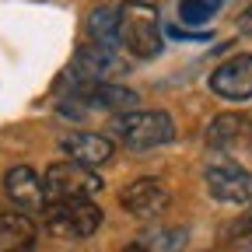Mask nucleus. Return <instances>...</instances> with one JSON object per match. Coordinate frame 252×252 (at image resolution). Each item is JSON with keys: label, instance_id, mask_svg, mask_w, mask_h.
I'll return each mask as SVG.
<instances>
[{"label": "nucleus", "instance_id": "f3484780", "mask_svg": "<svg viewBox=\"0 0 252 252\" xmlns=\"http://www.w3.org/2000/svg\"><path fill=\"white\" fill-rule=\"evenodd\" d=\"M238 32H242V35H252V4H249L245 14L238 18Z\"/></svg>", "mask_w": 252, "mask_h": 252}, {"label": "nucleus", "instance_id": "6ab92c4d", "mask_svg": "<svg viewBox=\"0 0 252 252\" xmlns=\"http://www.w3.org/2000/svg\"><path fill=\"white\" fill-rule=\"evenodd\" d=\"M123 4H140V0H123Z\"/></svg>", "mask_w": 252, "mask_h": 252}, {"label": "nucleus", "instance_id": "6e6552de", "mask_svg": "<svg viewBox=\"0 0 252 252\" xmlns=\"http://www.w3.org/2000/svg\"><path fill=\"white\" fill-rule=\"evenodd\" d=\"M119 207L130 217H137V220H154V217H161L172 207V189L161 179H154V175L130 179L119 189Z\"/></svg>", "mask_w": 252, "mask_h": 252}, {"label": "nucleus", "instance_id": "dca6fc26", "mask_svg": "<svg viewBox=\"0 0 252 252\" xmlns=\"http://www.w3.org/2000/svg\"><path fill=\"white\" fill-rule=\"evenodd\" d=\"M140 242L147 245V252H175V249H182L186 231H182V228H172V231H154V235H144Z\"/></svg>", "mask_w": 252, "mask_h": 252}, {"label": "nucleus", "instance_id": "a211bd4d", "mask_svg": "<svg viewBox=\"0 0 252 252\" xmlns=\"http://www.w3.org/2000/svg\"><path fill=\"white\" fill-rule=\"evenodd\" d=\"M119 252H147V245L144 242H130V245H123Z\"/></svg>", "mask_w": 252, "mask_h": 252}, {"label": "nucleus", "instance_id": "f257e3e1", "mask_svg": "<svg viewBox=\"0 0 252 252\" xmlns=\"http://www.w3.org/2000/svg\"><path fill=\"white\" fill-rule=\"evenodd\" d=\"M112 140L133 154H147L175 140V119L165 109H133L112 119Z\"/></svg>", "mask_w": 252, "mask_h": 252}, {"label": "nucleus", "instance_id": "ddd939ff", "mask_svg": "<svg viewBox=\"0 0 252 252\" xmlns=\"http://www.w3.org/2000/svg\"><path fill=\"white\" fill-rule=\"evenodd\" d=\"M35 220L21 210H0V252H32L35 249Z\"/></svg>", "mask_w": 252, "mask_h": 252}, {"label": "nucleus", "instance_id": "f03ea898", "mask_svg": "<svg viewBox=\"0 0 252 252\" xmlns=\"http://www.w3.org/2000/svg\"><path fill=\"white\" fill-rule=\"evenodd\" d=\"M140 102V94L123 88L116 81H88V84H67L60 98V112L63 116H88V112H133Z\"/></svg>", "mask_w": 252, "mask_h": 252}, {"label": "nucleus", "instance_id": "423d86ee", "mask_svg": "<svg viewBox=\"0 0 252 252\" xmlns=\"http://www.w3.org/2000/svg\"><path fill=\"white\" fill-rule=\"evenodd\" d=\"M46 182V200H91L94 193L102 189V175L81 165V161H70V158H63V161H53L42 175Z\"/></svg>", "mask_w": 252, "mask_h": 252}, {"label": "nucleus", "instance_id": "20e7f679", "mask_svg": "<svg viewBox=\"0 0 252 252\" xmlns=\"http://www.w3.org/2000/svg\"><path fill=\"white\" fill-rule=\"evenodd\" d=\"M119 46L133 60H154L165 49V32L158 21V11L147 4H126L119 25Z\"/></svg>", "mask_w": 252, "mask_h": 252}, {"label": "nucleus", "instance_id": "7ed1b4c3", "mask_svg": "<svg viewBox=\"0 0 252 252\" xmlns=\"http://www.w3.org/2000/svg\"><path fill=\"white\" fill-rule=\"evenodd\" d=\"M203 182L217 203H235V207L252 203V172L238 165L231 154L210 151V158L203 161Z\"/></svg>", "mask_w": 252, "mask_h": 252}, {"label": "nucleus", "instance_id": "9b49d317", "mask_svg": "<svg viewBox=\"0 0 252 252\" xmlns=\"http://www.w3.org/2000/svg\"><path fill=\"white\" fill-rule=\"evenodd\" d=\"M4 193H7V200L14 203V210H21V214H46V207H49V200H46V182H42V175L32 168V165H14V168H7L4 172Z\"/></svg>", "mask_w": 252, "mask_h": 252}, {"label": "nucleus", "instance_id": "1a4fd4ad", "mask_svg": "<svg viewBox=\"0 0 252 252\" xmlns=\"http://www.w3.org/2000/svg\"><path fill=\"white\" fill-rule=\"evenodd\" d=\"M203 140L217 154H252V119L242 112H220L207 123Z\"/></svg>", "mask_w": 252, "mask_h": 252}, {"label": "nucleus", "instance_id": "0eeeda50", "mask_svg": "<svg viewBox=\"0 0 252 252\" xmlns=\"http://www.w3.org/2000/svg\"><path fill=\"white\" fill-rule=\"evenodd\" d=\"M126 74V60L116 56V46H102V42H88L77 49L74 63L63 74V84H88V81H112Z\"/></svg>", "mask_w": 252, "mask_h": 252}, {"label": "nucleus", "instance_id": "2eb2a0df", "mask_svg": "<svg viewBox=\"0 0 252 252\" xmlns=\"http://www.w3.org/2000/svg\"><path fill=\"white\" fill-rule=\"evenodd\" d=\"M220 4H224V0H179V18L189 28H200L220 11Z\"/></svg>", "mask_w": 252, "mask_h": 252}, {"label": "nucleus", "instance_id": "4468645a", "mask_svg": "<svg viewBox=\"0 0 252 252\" xmlns=\"http://www.w3.org/2000/svg\"><path fill=\"white\" fill-rule=\"evenodd\" d=\"M119 25H123V7L105 4V7H94L88 14V35L91 42H102V46H119Z\"/></svg>", "mask_w": 252, "mask_h": 252}, {"label": "nucleus", "instance_id": "f8f14e48", "mask_svg": "<svg viewBox=\"0 0 252 252\" xmlns=\"http://www.w3.org/2000/svg\"><path fill=\"white\" fill-rule=\"evenodd\" d=\"M60 151L70 158V161H81L88 168H98L109 165L112 154H116V140L105 133H91V130H74L60 140Z\"/></svg>", "mask_w": 252, "mask_h": 252}, {"label": "nucleus", "instance_id": "39448f33", "mask_svg": "<svg viewBox=\"0 0 252 252\" xmlns=\"http://www.w3.org/2000/svg\"><path fill=\"white\" fill-rule=\"evenodd\" d=\"M46 228L63 242H84L102 228V210L94 200H53L46 207Z\"/></svg>", "mask_w": 252, "mask_h": 252}, {"label": "nucleus", "instance_id": "9d476101", "mask_svg": "<svg viewBox=\"0 0 252 252\" xmlns=\"http://www.w3.org/2000/svg\"><path fill=\"white\" fill-rule=\"evenodd\" d=\"M210 91L224 102L252 98V53H235L210 70Z\"/></svg>", "mask_w": 252, "mask_h": 252}]
</instances>
